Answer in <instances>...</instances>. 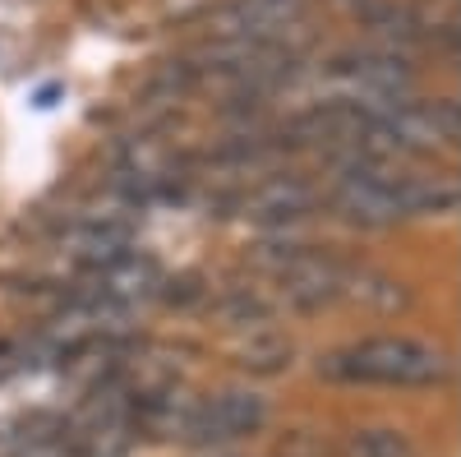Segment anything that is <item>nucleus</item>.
<instances>
[{
    "mask_svg": "<svg viewBox=\"0 0 461 457\" xmlns=\"http://www.w3.org/2000/svg\"><path fill=\"white\" fill-rule=\"evenodd\" d=\"M461 204V185L452 176L393 167L383 158H356L337 185V208L360 226H393L402 217L452 213Z\"/></svg>",
    "mask_w": 461,
    "mask_h": 457,
    "instance_id": "nucleus-1",
    "label": "nucleus"
},
{
    "mask_svg": "<svg viewBox=\"0 0 461 457\" xmlns=\"http://www.w3.org/2000/svg\"><path fill=\"white\" fill-rule=\"evenodd\" d=\"M319 370L341 384H388V388H434L452 374L443 347L420 337H360L328 352Z\"/></svg>",
    "mask_w": 461,
    "mask_h": 457,
    "instance_id": "nucleus-2",
    "label": "nucleus"
},
{
    "mask_svg": "<svg viewBox=\"0 0 461 457\" xmlns=\"http://www.w3.org/2000/svg\"><path fill=\"white\" fill-rule=\"evenodd\" d=\"M162 273H158V263L125 250V254H115L106 263H97V269H88L84 278V305L93 315H106V310H130V305L148 300L152 291H158Z\"/></svg>",
    "mask_w": 461,
    "mask_h": 457,
    "instance_id": "nucleus-3",
    "label": "nucleus"
},
{
    "mask_svg": "<svg viewBox=\"0 0 461 457\" xmlns=\"http://www.w3.org/2000/svg\"><path fill=\"white\" fill-rule=\"evenodd\" d=\"M304 19V0H236L221 14V37L230 42H277Z\"/></svg>",
    "mask_w": 461,
    "mask_h": 457,
    "instance_id": "nucleus-4",
    "label": "nucleus"
},
{
    "mask_svg": "<svg viewBox=\"0 0 461 457\" xmlns=\"http://www.w3.org/2000/svg\"><path fill=\"white\" fill-rule=\"evenodd\" d=\"M245 217L249 222H267V226H282V222H295L314 208V189L304 180H291V176H277V180H263L245 195Z\"/></svg>",
    "mask_w": 461,
    "mask_h": 457,
    "instance_id": "nucleus-5",
    "label": "nucleus"
},
{
    "mask_svg": "<svg viewBox=\"0 0 461 457\" xmlns=\"http://www.w3.org/2000/svg\"><path fill=\"white\" fill-rule=\"evenodd\" d=\"M346 457H415V443L406 430H393V425H369V430H356L346 434Z\"/></svg>",
    "mask_w": 461,
    "mask_h": 457,
    "instance_id": "nucleus-6",
    "label": "nucleus"
}]
</instances>
